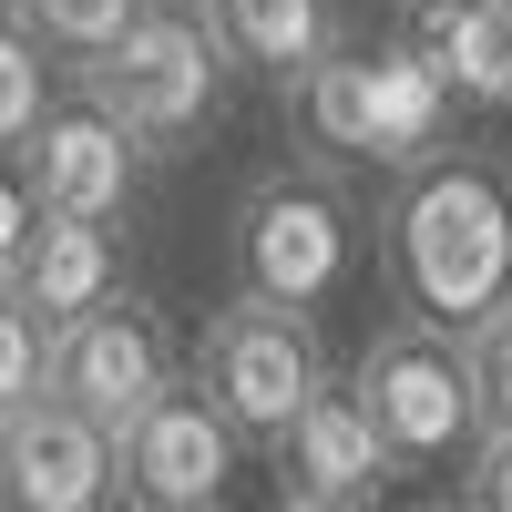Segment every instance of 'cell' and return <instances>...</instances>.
Segmentation results:
<instances>
[{"instance_id": "obj_18", "label": "cell", "mask_w": 512, "mask_h": 512, "mask_svg": "<svg viewBox=\"0 0 512 512\" xmlns=\"http://www.w3.org/2000/svg\"><path fill=\"white\" fill-rule=\"evenodd\" d=\"M461 359H472V400H482V431H512V297L461 338Z\"/></svg>"}, {"instance_id": "obj_9", "label": "cell", "mask_w": 512, "mask_h": 512, "mask_svg": "<svg viewBox=\"0 0 512 512\" xmlns=\"http://www.w3.org/2000/svg\"><path fill=\"white\" fill-rule=\"evenodd\" d=\"M11 154H21V195H31V216L113 226L123 205H134V185H144V154L123 144L93 103H52V113H41Z\"/></svg>"}, {"instance_id": "obj_17", "label": "cell", "mask_w": 512, "mask_h": 512, "mask_svg": "<svg viewBox=\"0 0 512 512\" xmlns=\"http://www.w3.org/2000/svg\"><path fill=\"white\" fill-rule=\"evenodd\" d=\"M41 359H52V328H41L11 287H0V420L41 400Z\"/></svg>"}, {"instance_id": "obj_10", "label": "cell", "mask_w": 512, "mask_h": 512, "mask_svg": "<svg viewBox=\"0 0 512 512\" xmlns=\"http://www.w3.org/2000/svg\"><path fill=\"white\" fill-rule=\"evenodd\" d=\"M0 512H113V431L41 390L0 420Z\"/></svg>"}, {"instance_id": "obj_4", "label": "cell", "mask_w": 512, "mask_h": 512, "mask_svg": "<svg viewBox=\"0 0 512 512\" xmlns=\"http://www.w3.org/2000/svg\"><path fill=\"white\" fill-rule=\"evenodd\" d=\"M287 113L318 144V164H390V175H410V164L451 154V93L400 41H338L328 62H308Z\"/></svg>"}, {"instance_id": "obj_11", "label": "cell", "mask_w": 512, "mask_h": 512, "mask_svg": "<svg viewBox=\"0 0 512 512\" xmlns=\"http://www.w3.org/2000/svg\"><path fill=\"white\" fill-rule=\"evenodd\" d=\"M267 451H277V482H287V502H349V512H379V492L400 482L349 379H318V390H308V410H297V420H287V431H277Z\"/></svg>"}, {"instance_id": "obj_1", "label": "cell", "mask_w": 512, "mask_h": 512, "mask_svg": "<svg viewBox=\"0 0 512 512\" xmlns=\"http://www.w3.org/2000/svg\"><path fill=\"white\" fill-rule=\"evenodd\" d=\"M379 277H390L400 318L472 338L502 297H512V164L492 154H431L410 164L379 205Z\"/></svg>"}, {"instance_id": "obj_15", "label": "cell", "mask_w": 512, "mask_h": 512, "mask_svg": "<svg viewBox=\"0 0 512 512\" xmlns=\"http://www.w3.org/2000/svg\"><path fill=\"white\" fill-rule=\"evenodd\" d=\"M134 11H144V0H0V21L31 31L52 62H93V52H113Z\"/></svg>"}, {"instance_id": "obj_13", "label": "cell", "mask_w": 512, "mask_h": 512, "mask_svg": "<svg viewBox=\"0 0 512 512\" xmlns=\"http://www.w3.org/2000/svg\"><path fill=\"white\" fill-rule=\"evenodd\" d=\"M195 21L226 52V72H256L277 103L308 82V62H328L338 41H349L338 0H195Z\"/></svg>"}, {"instance_id": "obj_21", "label": "cell", "mask_w": 512, "mask_h": 512, "mask_svg": "<svg viewBox=\"0 0 512 512\" xmlns=\"http://www.w3.org/2000/svg\"><path fill=\"white\" fill-rule=\"evenodd\" d=\"M277 512H349V502H287V492H277Z\"/></svg>"}, {"instance_id": "obj_19", "label": "cell", "mask_w": 512, "mask_h": 512, "mask_svg": "<svg viewBox=\"0 0 512 512\" xmlns=\"http://www.w3.org/2000/svg\"><path fill=\"white\" fill-rule=\"evenodd\" d=\"M451 482H461V492H451L461 512H512V431H482L472 461H461Z\"/></svg>"}, {"instance_id": "obj_3", "label": "cell", "mask_w": 512, "mask_h": 512, "mask_svg": "<svg viewBox=\"0 0 512 512\" xmlns=\"http://www.w3.org/2000/svg\"><path fill=\"white\" fill-rule=\"evenodd\" d=\"M72 72H82V103H93L144 164L195 154L216 134V113H226V52L205 41L195 0H144L113 52L72 62Z\"/></svg>"}, {"instance_id": "obj_22", "label": "cell", "mask_w": 512, "mask_h": 512, "mask_svg": "<svg viewBox=\"0 0 512 512\" xmlns=\"http://www.w3.org/2000/svg\"><path fill=\"white\" fill-rule=\"evenodd\" d=\"M492 11H502V41H512V0H492Z\"/></svg>"}, {"instance_id": "obj_16", "label": "cell", "mask_w": 512, "mask_h": 512, "mask_svg": "<svg viewBox=\"0 0 512 512\" xmlns=\"http://www.w3.org/2000/svg\"><path fill=\"white\" fill-rule=\"evenodd\" d=\"M52 113V62H41V41L0 21V154H11L31 123Z\"/></svg>"}, {"instance_id": "obj_6", "label": "cell", "mask_w": 512, "mask_h": 512, "mask_svg": "<svg viewBox=\"0 0 512 512\" xmlns=\"http://www.w3.org/2000/svg\"><path fill=\"white\" fill-rule=\"evenodd\" d=\"M185 379L216 400V420H226L236 441H277L287 420L308 410V390H318V379H338V369H328L318 318L267 308V297H226V308L205 318Z\"/></svg>"}, {"instance_id": "obj_20", "label": "cell", "mask_w": 512, "mask_h": 512, "mask_svg": "<svg viewBox=\"0 0 512 512\" xmlns=\"http://www.w3.org/2000/svg\"><path fill=\"white\" fill-rule=\"evenodd\" d=\"M21 226H31V195H21L11 175H0V256H11V246H21Z\"/></svg>"}, {"instance_id": "obj_12", "label": "cell", "mask_w": 512, "mask_h": 512, "mask_svg": "<svg viewBox=\"0 0 512 512\" xmlns=\"http://www.w3.org/2000/svg\"><path fill=\"white\" fill-rule=\"evenodd\" d=\"M390 41L451 93V113H512V41L492 0H390Z\"/></svg>"}, {"instance_id": "obj_8", "label": "cell", "mask_w": 512, "mask_h": 512, "mask_svg": "<svg viewBox=\"0 0 512 512\" xmlns=\"http://www.w3.org/2000/svg\"><path fill=\"white\" fill-rule=\"evenodd\" d=\"M185 359H175V328H164L144 297H103V308H82L52 328V359H41V390H52L62 410L103 420V431H123L154 390H175Z\"/></svg>"}, {"instance_id": "obj_7", "label": "cell", "mask_w": 512, "mask_h": 512, "mask_svg": "<svg viewBox=\"0 0 512 512\" xmlns=\"http://www.w3.org/2000/svg\"><path fill=\"white\" fill-rule=\"evenodd\" d=\"M236 472H246V441L216 420V400L195 379L154 390L113 431V502L123 512H226Z\"/></svg>"}, {"instance_id": "obj_2", "label": "cell", "mask_w": 512, "mask_h": 512, "mask_svg": "<svg viewBox=\"0 0 512 512\" xmlns=\"http://www.w3.org/2000/svg\"><path fill=\"white\" fill-rule=\"evenodd\" d=\"M226 246H236V297L328 318L369 267V216L338 185V164H267L236 195V236Z\"/></svg>"}, {"instance_id": "obj_14", "label": "cell", "mask_w": 512, "mask_h": 512, "mask_svg": "<svg viewBox=\"0 0 512 512\" xmlns=\"http://www.w3.org/2000/svg\"><path fill=\"white\" fill-rule=\"evenodd\" d=\"M0 287H11L41 328H62V318L103 308V297L123 287V246H113V226H82V216H31V226H21V246L0 256Z\"/></svg>"}, {"instance_id": "obj_23", "label": "cell", "mask_w": 512, "mask_h": 512, "mask_svg": "<svg viewBox=\"0 0 512 512\" xmlns=\"http://www.w3.org/2000/svg\"><path fill=\"white\" fill-rule=\"evenodd\" d=\"M420 512H461V502H420Z\"/></svg>"}, {"instance_id": "obj_5", "label": "cell", "mask_w": 512, "mask_h": 512, "mask_svg": "<svg viewBox=\"0 0 512 512\" xmlns=\"http://www.w3.org/2000/svg\"><path fill=\"white\" fill-rule=\"evenodd\" d=\"M349 390H359V410H369V431H379L400 482H451L461 461H472V441H482L472 359H461V338L420 328V318H390L369 338Z\"/></svg>"}]
</instances>
